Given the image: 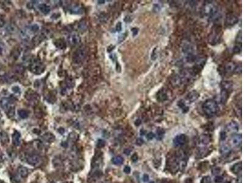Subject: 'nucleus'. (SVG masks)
I'll list each match as a JSON object with an SVG mask.
<instances>
[{"label": "nucleus", "mask_w": 244, "mask_h": 183, "mask_svg": "<svg viewBox=\"0 0 244 183\" xmlns=\"http://www.w3.org/2000/svg\"><path fill=\"white\" fill-rule=\"evenodd\" d=\"M202 109L206 116L214 117L217 114L219 107L217 103L213 100H207L202 105Z\"/></svg>", "instance_id": "1"}, {"label": "nucleus", "mask_w": 244, "mask_h": 183, "mask_svg": "<svg viewBox=\"0 0 244 183\" xmlns=\"http://www.w3.org/2000/svg\"><path fill=\"white\" fill-rule=\"evenodd\" d=\"M13 101L10 98H3L0 101V105L2 108L5 111L9 117L14 115V107L13 106Z\"/></svg>", "instance_id": "2"}, {"label": "nucleus", "mask_w": 244, "mask_h": 183, "mask_svg": "<svg viewBox=\"0 0 244 183\" xmlns=\"http://www.w3.org/2000/svg\"><path fill=\"white\" fill-rule=\"evenodd\" d=\"M225 70L228 73L239 74L242 72V67L235 62H230L225 65Z\"/></svg>", "instance_id": "3"}, {"label": "nucleus", "mask_w": 244, "mask_h": 183, "mask_svg": "<svg viewBox=\"0 0 244 183\" xmlns=\"http://www.w3.org/2000/svg\"><path fill=\"white\" fill-rule=\"evenodd\" d=\"M86 50L84 48H79L73 55V60L74 63H80L86 57Z\"/></svg>", "instance_id": "4"}, {"label": "nucleus", "mask_w": 244, "mask_h": 183, "mask_svg": "<svg viewBox=\"0 0 244 183\" xmlns=\"http://www.w3.org/2000/svg\"><path fill=\"white\" fill-rule=\"evenodd\" d=\"M45 66L42 62L38 60H35L31 65V70L35 74H39L44 72Z\"/></svg>", "instance_id": "5"}, {"label": "nucleus", "mask_w": 244, "mask_h": 183, "mask_svg": "<svg viewBox=\"0 0 244 183\" xmlns=\"http://www.w3.org/2000/svg\"><path fill=\"white\" fill-rule=\"evenodd\" d=\"M41 158L37 154H29L26 156V161L31 166H37L41 162Z\"/></svg>", "instance_id": "6"}, {"label": "nucleus", "mask_w": 244, "mask_h": 183, "mask_svg": "<svg viewBox=\"0 0 244 183\" xmlns=\"http://www.w3.org/2000/svg\"><path fill=\"white\" fill-rule=\"evenodd\" d=\"M68 43L70 46H75L79 44L81 41V38L79 34L76 32H73L70 34L68 37Z\"/></svg>", "instance_id": "7"}, {"label": "nucleus", "mask_w": 244, "mask_h": 183, "mask_svg": "<svg viewBox=\"0 0 244 183\" xmlns=\"http://www.w3.org/2000/svg\"><path fill=\"white\" fill-rule=\"evenodd\" d=\"M238 18L233 13H228L226 17L225 23L227 26H233L238 22Z\"/></svg>", "instance_id": "8"}, {"label": "nucleus", "mask_w": 244, "mask_h": 183, "mask_svg": "<svg viewBox=\"0 0 244 183\" xmlns=\"http://www.w3.org/2000/svg\"><path fill=\"white\" fill-rule=\"evenodd\" d=\"M220 30H218L217 29H215L214 31H213L212 33L210 34L209 36V43L212 44L213 45L216 44L217 43L219 42L220 39Z\"/></svg>", "instance_id": "9"}, {"label": "nucleus", "mask_w": 244, "mask_h": 183, "mask_svg": "<svg viewBox=\"0 0 244 183\" xmlns=\"http://www.w3.org/2000/svg\"><path fill=\"white\" fill-rule=\"evenodd\" d=\"M186 142V136L185 134H182L180 135H177L176 137L173 140V143L176 147L182 146L184 145Z\"/></svg>", "instance_id": "10"}, {"label": "nucleus", "mask_w": 244, "mask_h": 183, "mask_svg": "<svg viewBox=\"0 0 244 183\" xmlns=\"http://www.w3.org/2000/svg\"><path fill=\"white\" fill-rule=\"evenodd\" d=\"M231 143L236 147H239L242 145V135L234 134L231 137Z\"/></svg>", "instance_id": "11"}, {"label": "nucleus", "mask_w": 244, "mask_h": 183, "mask_svg": "<svg viewBox=\"0 0 244 183\" xmlns=\"http://www.w3.org/2000/svg\"><path fill=\"white\" fill-rule=\"evenodd\" d=\"M12 142L16 147L19 146L21 143V134L17 131H14L12 134Z\"/></svg>", "instance_id": "12"}, {"label": "nucleus", "mask_w": 244, "mask_h": 183, "mask_svg": "<svg viewBox=\"0 0 244 183\" xmlns=\"http://www.w3.org/2000/svg\"><path fill=\"white\" fill-rule=\"evenodd\" d=\"M199 93L195 90H194L189 93L187 97V99L189 101V103H192L196 101L199 98Z\"/></svg>", "instance_id": "13"}, {"label": "nucleus", "mask_w": 244, "mask_h": 183, "mask_svg": "<svg viewBox=\"0 0 244 183\" xmlns=\"http://www.w3.org/2000/svg\"><path fill=\"white\" fill-rule=\"evenodd\" d=\"M219 151L220 153V154H222L223 156H228L229 155V154L231 153V150L230 147H229L228 145H223L222 146L220 147Z\"/></svg>", "instance_id": "14"}, {"label": "nucleus", "mask_w": 244, "mask_h": 183, "mask_svg": "<svg viewBox=\"0 0 244 183\" xmlns=\"http://www.w3.org/2000/svg\"><path fill=\"white\" fill-rule=\"evenodd\" d=\"M242 168V162L236 163L235 164L231 167V170L234 173V174H239V173L241 172Z\"/></svg>", "instance_id": "15"}, {"label": "nucleus", "mask_w": 244, "mask_h": 183, "mask_svg": "<svg viewBox=\"0 0 244 183\" xmlns=\"http://www.w3.org/2000/svg\"><path fill=\"white\" fill-rule=\"evenodd\" d=\"M39 11L42 13L45 14V15H46V14H48L51 11L50 7L49 6H48L47 4H41L39 6Z\"/></svg>", "instance_id": "16"}, {"label": "nucleus", "mask_w": 244, "mask_h": 183, "mask_svg": "<svg viewBox=\"0 0 244 183\" xmlns=\"http://www.w3.org/2000/svg\"><path fill=\"white\" fill-rule=\"evenodd\" d=\"M227 129L229 131H233L236 132L239 130V125L236 121H231L229 124L227 125Z\"/></svg>", "instance_id": "17"}, {"label": "nucleus", "mask_w": 244, "mask_h": 183, "mask_svg": "<svg viewBox=\"0 0 244 183\" xmlns=\"http://www.w3.org/2000/svg\"><path fill=\"white\" fill-rule=\"evenodd\" d=\"M9 136L4 131L0 132V142L3 145H5L9 142Z\"/></svg>", "instance_id": "18"}, {"label": "nucleus", "mask_w": 244, "mask_h": 183, "mask_svg": "<svg viewBox=\"0 0 244 183\" xmlns=\"http://www.w3.org/2000/svg\"><path fill=\"white\" fill-rule=\"evenodd\" d=\"M228 98V92L222 90V91L221 92V93H220V95L219 101L221 103L224 104V103H226Z\"/></svg>", "instance_id": "19"}, {"label": "nucleus", "mask_w": 244, "mask_h": 183, "mask_svg": "<svg viewBox=\"0 0 244 183\" xmlns=\"http://www.w3.org/2000/svg\"><path fill=\"white\" fill-rule=\"evenodd\" d=\"M3 79L4 81H6V82H12L15 81L17 80V78L15 76H14L13 74H7L4 75L3 76Z\"/></svg>", "instance_id": "20"}, {"label": "nucleus", "mask_w": 244, "mask_h": 183, "mask_svg": "<svg viewBox=\"0 0 244 183\" xmlns=\"http://www.w3.org/2000/svg\"><path fill=\"white\" fill-rule=\"evenodd\" d=\"M18 174L23 178H26L28 175V170L25 167H20L18 169Z\"/></svg>", "instance_id": "21"}, {"label": "nucleus", "mask_w": 244, "mask_h": 183, "mask_svg": "<svg viewBox=\"0 0 244 183\" xmlns=\"http://www.w3.org/2000/svg\"><path fill=\"white\" fill-rule=\"evenodd\" d=\"M199 142L203 145H207L210 142V137L207 135H202L200 137Z\"/></svg>", "instance_id": "22"}, {"label": "nucleus", "mask_w": 244, "mask_h": 183, "mask_svg": "<svg viewBox=\"0 0 244 183\" xmlns=\"http://www.w3.org/2000/svg\"><path fill=\"white\" fill-rule=\"evenodd\" d=\"M112 162L114 164H115V165H121V164H123V158L120 156H117L112 158Z\"/></svg>", "instance_id": "23"}, {"label": "nucleus", "mask_w": 244, "mask_h": 183, "mask_svg": "<svg viewBox=\"0 0 244 183\" xmlns=\"http://www.w3.org/2000/svg\"><path fill=\"white\" fill-rule=\"evenodd\" d=\"M18 114L21 119H25L29 116V112L25 109H20L18 111Z\"/></svg>", "instance_id": "24"}, {"label": "nucleus", "mask_w": 244, "mask_h": 183, "mask_svg": "<svg viewBox=\"0 0 244 183\" xmlns=\"http://www.w3.org/2000/svg\"><path fill=\"white\" fill-rule=\"evenodd\" d=\"M158 98L160 101H166L167 99V95L165 92L160 90L158 94Z\"/></svg>", "instance_id": "25"}, {"label": "nucleus", "mask_w": 244, "mask_h": 183, "mask_svg": "<svg viewBox=\"0 0 244 183\" xmlns=\"http://www.w3.org/2000/svg\"><path fill=\"white\" fill-rule=\"evenodd\" d=\"M44 138L45 139V140H46V142H53V140L54 139V137L53 136V134H46L44 136Z\"/></svg>", "instance_id": "26"}, {"label": "nucleus", "mask_w": 244, "mask_h": 183, "mask_svg": "<svg viewBox=\"0 0 244 183\" xmlns=\"http://www.w3.org/2000/svg\"><path fill=\"white\" fill-rule=\"evenodd\" d=\"M105 144H106V142H105V141L104 140H103V139H99L97 141V147H98V148H103V147H104L105 146Z\"/></svg>", "instance_id": "27"}, {"label": "nucleus", "mask_w": 244, "mask_h": 183, "mask_svg": "<svg viewBox=\"0 0 244 183\" xmlns=\"http://www.w3.org/2000/svg\"><path fill=\"white\" fill-rule=\"evenodd\" d=\"M29 29L32 32H36L39 30V26L37 24H34L29 26Z\"/></svg>", "instance_id": "28"}, {"label": "nucleus", "mask_w": 244, "mask_h": 183, "mask_svg": "<svg viewBox=\"0 0 244 183\" xmlns=\"http://www.w3.org/2000/svg\"><path fill=\"white\" fill-rule=\"evenodd\" d=\"M179 164V168H180L181 170H182L186 168L187 165V162L186 161V160H184V159H182V160L180 161V164Z\"/></svg>", "instance_id": "29"}, {"label": "nucleus", "mask_w": 244, "mask_h": 183, "mask_svg": "<svg viewBox=\"0 0 244 183\" xmlns=\"http://www.w3.org/2000/svg\"><path fill=\"white\" fill-rule=\"evenodd\" d=\"M211 179L209 176H205L202 178L200 183H210Z\"/></svg>", "instance_id": "30"}, {"label": "nucleus", "mask_w": 244, "mask_h": 183, "mask_svg": "<svg viewBox=\"0 0 244 183\" xmlns=\"http://www.w3.org/2000/svg\"><path fill=\"white\" fill-rule=\"evenodd\" d=\"M81 7H79L78 6H74L72 9H71V12L72 13H78L79 12H81Z\"/></svg>", "instance_id": "31"}, {"label": "nucleus", "mask_w": 244, "mask_h": 183, "mask_svg": "<svg viewBox=\"0 0 244 183\" xmlns=\"http://www.w3.org/2000/svg\"><path fill=\"white\" fill-rule=\"evenodd\" d=\"M220 172H221V168H220V167H215V168H214L212 170V173L214 175H217L219 174Z\"/></svg>", "instance_id": "32"}, {"label": "nucleus", "mask_w": 244, "mask_h": 183, "mask_svg": "<svg viewBox=\"0 0 244 183\" xmlns=\"http://www.w3.org/2000/svg\"><path fill=\"white\" fill-rule=\"evenodd\" d=\"M223 181V178L221 176H216L214 178V182L216 183H221Z\"/></svg>", "instance_id": "33"}, {"label": "nucleus", "mask_w": 244, "mask_h": 183, "mask_svg": "<svg viewBox=\"0 0 244 183\" xmlns=\"http://www.w3.org/2000/svg\"><path fill=\"white\" fill-rule=\"evenodd\" d=\"M157 134H158V135L159 137L162 138V136L164 135V134H165V130H164V129H161V128L159 129L157 131Z\"/></svg>", "instance_id": "34"}, {"label": "nucleus", "mask_w": 244, "mask_h": 183, "mask_svg": "<svg viewBox=\"0 0 244 183\" xmlns=\"http://www.w3.org/2000/svg\"><path fill=\"white\" fill-rule=\"evenodd\" d=\"M135 143L136 145H138V146H142V145L144 143V140L143 139L141 138H138L137 139V140H136Z\"/></svg>", "instance_id": "35"}, {"label": "nucleus", "mask_w": 244, "mask_h": 183, "mask_svg": "<svg viewBox=\"0 0 244 183\" xmlns=\"http://www.w3.org/2000/svg\"><path fill=\"white\" fill-rule=\"evenodd\" d=\"M4 51H5V46L3 43L0 42V55L3 54Z\"/></svg>", "instance_id": "36"}, {"label": "nucleus", "mask_w": 244, "mask_h": 183, "mask_svg": "<svg viewBox=\"0 0 244 183\" xmlns=\"http://www.w3.org/2000/svg\"><path fill=\"white\" fill-rule=\"evenodd\" d=\"M12 92L15 93H20V88L18 86H13L12 88Z\"/></svg>", "instance_id": "37"}, {"label": "nucleus", "mask_w": 244, "mask_h": 183, "mask_svg": "<svg viewBox=\"0 0 244 183\" xmlns=\"http://www.w3.org/2000/svg\"><path fill=\"white\" fill-rule=\"evenodd\" d=\"M147 139L148 140H152V139H154V133H152V132H149V133H148L147 134Z\"/></svg>", "instance_id": "38"}, {"label": "nucleus", "mask_w": 244, "mask_h": 183, "mask_svg": "<svg viewBox=\"0 0 244 183\" xmlns=\"http://www.w3.org/2000/svg\"><path fill=\"white\" fill-rule=\"evenodd\" d=\"M12 179V182L13 183H19L20 182V178L18 177L17 175H14Z\"/></svg>", "instance_id": "39"}, {"label": "nucleus", "mask_w": 244, "mask_h": 183, "mask_svg": "<svg viewBox=\"0 0 244 183\" xmlns=\"http://www.w3.org/2000/svg\"><path fill=\"white\" fill-rule=\"evenodd\" d=\"M138 160V155L137 153H134L132 156H131V161H132L133 162H137V161Z\"/></svg>", "instance_id": "40"}, {"label": "nucleus", "mask_w": 244, "mask_h": 183, "mask_svg": "<svg viewBox=\"0 0 244 183\" xmlns=\"http://www.w3.org/2000/svg\"><path fill=\"white\" fill-rule=\"evenodd\" d=\"M220 139H221L222 140H225L227 138L226 133H225V131H222V132L220 133Z\"/></svg>", "instance_id": "41"}, {"label": "nucleus", "mask_w": 244, "mask_h": 183, "mask_svg": "<svg viewBox=\"0 0 244 183\" xmlns=\"http://www.w3.org/2000/svg\"><path fill=\"white\" fill-rule=\"evenodd\" d=\"M4 24H5V21H4V18L2 17L1 14H0V27H3Z\"/></svg>", "instance_id": "42"}, {"label": "nucleus", "mask_w": 244, "mask_h": 183, "mask_svg": "<svg viewBox=\"0 0 244 183\" xmlns=\"http://www.w3.org/2000/svg\"><path fill=\"white\" fill-rule=\"evenodd\" d=\"M122 25H121V22H119L117 23L116 25V30L118 32H120L121 31L122 29Z\"/></svg>", "instance_id": "43"}, {"label": "nucleus", "mask_w": 244, "mask_h": 183, "mask_svg": "<svg viewBox=\"0 0 244 183\" xmlns=\"http://www.w3.org/2000/svg\"><path fill=\"white\" fill-rule=\"evenodd\" d=\"M233 51H234V52L235 53H239L241 52V49L240 47H239V46H234V47Z\"/></svg>", "instance_id": "44"}, {"label": "nucleus", "mask_w": 244, "mask_h": 183, "mask_svg": "<svg viewBox=\"0 0 244 183\" xmlns=\"http://www.w3.org/2000/svg\"><path fill=\"white\" fill-rule=\"evenodd\" d=\"M123 171H124V172H125V173H126V174H128V173H129L131 172V168H130V167H129V166H126V167L124 168V170H123Z\"/></svg>", "instance_id": "45"}, {"label": "nucleus", "mask_w": 244, "mask_h": 183, "mask_svg": "<svg viewBox=\"0 0 244 183\" xmlns=\"http://www.w3.org/2000/svg\"><path fill=\"white\" fill-rule=\"evenodd\" d=\"M148 180H149L148 175H147V174H145L143 175V181L144 182H147L148 181Z\"/></svg>", "instance_id": "46"}, {"label": "nucleus", "mask_w": 244, "mask_h": 183, "mask_svg": "<svg viewBox=\"0 0 244 183\" xmlns=\"http://www.w3.org/2000/svg\"><path fill=\"white\" fill-rule=\"evenodd\" d=\"M141 123H142V121H141V120L140 119H137L135 121V126H139L140 124H141Z\"/></svg>", "instance_id": "47"}, {"label": "nucleus", "mask_w": 244, "mask_h": 183, "mask_svg": "<svg viewBox=\"0 0 244 183\" xmlns=\"http://www.w3.org/2000/svg\"><path fill=\"white\" fill-rule=\"evenodd\" d=\"M132 31H133V36L137 35V33H138V29H137V28H133V29H132Z\"/></svg>", "instance_id": "48"}, {"label": "nucleus", "mask_w": 244, "mask_h": 183, "mask_svg": "<svg viewBox=\"0 0 244 183\" xmlns=\"http://www.w3.org/2000/svg\"><path fill=\"white\" fill-rule=\"evenodd\" d=\"M192 182H193V180L191 178H187L185 181V183H192Z\"/></svg>", "instance_id": "49"}, {"label": "nucleus", "mask_w": 244, "mask_h": 183, "mask_svg": "<svg viewBox=\"0 0 244 183\" xmlns=\"http://www.w3.org/2000/svg\"><path fill=\"white\" fill-rule=\"evenodd\" d=\"M124 153H125L126 154H128H128H129V153H131V151H130V150H129V149H126L125 150V151H124Z\"/></svg>", "instance_id": "50"}, {"label": "nucleus", "mask_w": 244, "mask_h": 183, "mask_svg": "<svg viewBox=\"0 0 244 183\" xmlns=\"http://www.w3.org/2000/svg\"><path fill=\"white\" fill-rule=\"evenodd\" d=\"M149 183H155V182H154V181H151V182H150Z\"/></svg>", "instance_id": "51"}, {"label": "nucleus", "mask_w": 244, "mask_h": 183, "mask_svg": "<svg viewBox=\"0 0 244 183\" xmlns=\"http://www.w3.org/2000/svg\"><path fill=\"white\" fill-rule=\"evenodd\" d=\"M1 114H0V118H1Z\"/></svg>", "instance_id": "52"}]
</instances>
